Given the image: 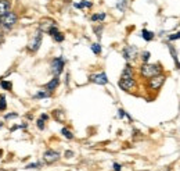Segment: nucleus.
Listing matches in <instances>:
<instances>
[{"label":"nucleus","instance_id":"nucleus-1","mask_svg":"<svg viewBox=\"0 0 180 171\" xmlns=\"http://www.w3.org/2000/svg\"><path fill=\"white\" fill-rule=\"evenodd\" d=\"M162 72V67L159 64H150V63H143L140 67V75L143 78L148 79L154 75H158Z\"/></svg>","mask_w":180,"mask_h":171},{"label":"nucleus","instance_id":"nucleus-2","mask_svg":"<svg viewBox=\"0 0 180 171\" xmlns=\"http://www.w3.org/2000/svg\"><path fill=\"white\" fill-rule=\"evenodd\" d=\"M18 22V14L15 11L10 10L7 14H4L2 17V28L4 31H11L14 28V25H17Z\"/></svg>","mask_w":180,"mask_h":171},{"label":"nucleus","instance_id":"nucleus-3","mask_svg":"<svg viewBox=\"0 0 180 171\" xmlns=\"http://www.w3.org/2000/svg\"><path fill=\"white\" fill-rule=\"evenodd\" d=\"M64 67H65V60H64L62 56L54 57L50 63V71L54 77H60L64 71Z\"/></svg>","mask_w":180,"mask_h":171},{"label":"nucleus","instance_id":"nucleus-4","mask_svg":"<svg viewBox=\"0 0 180 171\" xmlns=\"http://www.w3.org/2000/svg\"><path fill=\"white\" fill-rule=\"evenodd\" d=\"M166 79V75H163V74H158V75H154L148 78V82H147V88H148V91H159L161 88H162L163 82H165Z\"/></svg>","mask_w":180,"mask_h":171},{"label":"nucleus","instance_id":"nucleus-5","mask_svg":"<svg viewBox=\"0 0 180 171\" xmlns=\"http://www.w3.org/2000/svg\"><path fill=\"white\" fill-rule=\"evenodd\" d=\"M137 82L134 79V77H129V78H125V77H121V79L118 81V86L125 92H130L136 88Z\"/></svg>","mask_w":180,"mask_h":171},{"label":"nucleus","instance_id":"nucleus-6","mask_svg":"<svg viewBox=\"0 0 180 171\" xmlns=\"http://www.w3.org/2000/svg\"><path fill=\"white\" fill-rule=\"evenodd\" d=\"M42 39H43V32L40 29L36 32V35L33 36V39L31 40V43L28 45V50L32 51V53H35V51L39 50L40 45H42Z\"/></svg>","mask_w":180,"mask_h":171},{"label":"nucleus","instance_id":"nucleus-7","mask_svg":"<svg viewBox=\"0 0 180 171\" xmlns=\"http://www.w3.org/2000/svg\"><path fill=\"white\" fill-rule=\"evenodd\" d=\"M122 56L126 61H130L133 59H136L137 56V47L133 45H126V46L122 49Z\"/></svg>","mask_w":180,"mask_h":171},{"label":"nucleus","instance_id":"nucleus-8","mask_svg":"<svg viewBox=\"0 0 180 171\" xmlns=\"http://www.w3.org/2000/svg\"><path fill=\"white\" fill-rule=\"evenodd\" d=\"M60 157H61V154L57 150H54V149H47L43 153V161H44V163H47V164L56 163Z\"/></svg>","mask_w":180,"mask_h":171},{"label":"nucleus","instance_id":"nucleus-9","mask_svg":"<svg viewBox=\"0 0 180 171\" xmlns=\"http://www.w3.org/2000/svg\"><path fill=\"white\" fill-rule=\"evenodd\" d=\"M89 81L93 83H97V85H107L108 83V77L107 74L102 71V72H97V74H92L89 77Z\"/></svg>","mask_w":180,"mask_h":171},{"label":"nucleus","instance_id":"nucleus-10","mask_svg":"<svg viewBox=\"0 0 180 171\" xmlns=\"http://www.w3.org/2000/svg\"><path fill=\"white\" fill-rule=\"evenodd\" d=\"M58 85H60V78H58V77H53V78H51L46 85H44V91L54 92L57 88H58Z\"/></svg>","mask_w":180,"mask_h":171},{"label":"nucleus","instance_id":"nucleus-11","mask_svg":"<svg viewBox=\"0 0 180 171\" xmlns=\"http://www.w3.org/2000/svg\"><path fill=\"white\" fill-rule=\"evenodd\" d=\"M11 10V0H0V17Z\"/></svg>","mask_w":180,"mask_h":171},{"label":"nucleus","instance_id":"nucleus-12","mask_svg":"<svg viewBox=\"0 0 180 171\" xmlns=\"http://www.w3.org/2000/svg\"><path fill=\"white\" fill-rule=\"evenodd\" d=\"M168 47H169V51H170V56H172V59L175 60V63H176V67H178V68H180V61H179L178 51H176L175 46H173V45H170V43H168Z\"/></svg>","mask_w":180,"mask_h":171},{"label":"nucleus","instance_id":"nucleus-13","mask_svg":"<svg viewBox=\"0 0 180 171\" xmlns=\"http://www.w3.org/2000/svg\"><path fill=\"white\" fill-rule=\"evenodd\" d=\"M121 77H125V78H129V77H134V72H133V67H132L129 63H126V66H125L123 71H122Z\"/></svg>","mask_w":180,"mask_h":171},{"label":"nucleus","instance_id":"nucleus-14","mask_svg":"<svg viewBox=\"0 0 180 171\" xmlns=\"http://www.w3.org/2000/svg\"><path fill=\"white\" fill-rule=\"evenodd\" d=\"M140 36L143 38L146 42H151V40L154 39V36H155V34H154V32H151V31H148V29H143V31L140 32Z\"/></svg>","mask_w":180,"mask_h":171},{"label":"nucleus","instance_id":"nucleus-15","mask_svg":"<svg viewBox=\"0 0 180 171\" xmlns=\"http://www.w3.org/2000/svg\"><path fill=\"white\" fill-rule=\"evenodd\" d=\"M51 96V92H47V91H44V89H40V91H38L36 93L33 95V99L35 100H38V99H46V98H50Z\"/></svg>","mask_w":180,"mask_h":171},{"label":"nucleus","instance_id":"nucleus-16","mask_svg":"<svg viewBox=\"0 0 180 171\" xmlns=\"http://www.w3.org/2000/svg\"><path fill=\"white\" fill-rule=\"evenodd\" d=\"M107 18V14L105 13H96V14H93L92 17H90V20L93 22H102Z\"/></svg>","mask_w":180,"mask_h":171},{"label":"nucleus","instance_id":"nucleus-17","mask_svg":"<svg viewBox=\"0 0 180 171\" xmlns=\"http://www.w3.org/2000/svg\"><path fill=\"white\" fill-rule=\"evenodd\" d=\"M73 7H75V8H92L93 3L88 2V0H82L80 3H73Z\"/></svg>","mask_w":180,"mask_h":171},{"label":"nucleus","instance_id":"nucleus-18","mask_svg":"<svg viewBox=\"0 0 180 171\" xmlns=\"http://www.w3.org/2000/svg\"><path fill=\"white\" fill-rule=\"evenodd\" d=\"M53 117H54V120L58 121V122H62L64 120H65V115H64V111H62V110H58V109L53 111Z\"/></svg>","mask_w":180,"mask_h":171},{"label":"nucleus","instance_id":"nucleus-19","mask_svg":"<svg viewBox=\"0 0 180 171\" xmlns=\"http://www.w3.org/2000/svg\"><path fill=\"white\" fill-rule=\"evenodd\" d=\"M115 7H117L121 13H125V10L128 8V0H118Z\"/></svg>","mask_w":180,"mask_h":171},{"label":"nucleus","instance_id":"nucleus-20","mask_svg":"<svg viewBox=\"0 0 180 171\" xmlns=\"http://www.w3.org/2000/svg\"><path fill=\"white\" fill-rule=\"evenodd\" d=\"M0 86H2V89H4V91H12V82L10 81H6V79H0Z\"/></svg>","mask_w":180,"mask_h":171},{"label":"nucleus","instance_id":"nucleus-21","mask_svg":"<svg viewBox=\"0 0 180 171\" xmlns=\"http://www.w3.org/2000/svg\"><path fill=\"white\" fill-rule=\"evenodd\" d=\"M61 135H62L64 138H67V139H73V134L67 127H64L62 130H61Z\"/></svg>","mask_w":180,"mask_h":171},{"label":"nucleus","instance_id":"nucleus-22","mask_svg":"<svg viewBox=\"0 0 180 171\" xmlns=\"http://www.w3.org/2000/svg\"><path fill=\"white\" fill-rule=\"evenodd\" d=\"M51 38H53L54 42H57V43H61V42H62L64 39H65V36H64V34H62V32H60V31L57 32V34H54Z\"/></svg>","mask_w":180,"mask_h":171},{"label":"nucleus","instance_id":"nucleus-23","mask_svg":"<svg viewBox=\"0 0 180 171\" xmlns=\"http://www.w3.org/2000/svg\"><path fill=\"white\" fill-rule=\"evenodd\" d=\"M90 47H92V51L94 54H97V56H100V54H101V45L100 43H93Z\"/></svg>","mask_w":180,"mask_h":171},{"label":"nucleus","instance_id":"nucleus-24","mask_svg":"<svg viewBox=\"0 0 180 171\" xmlns=\"http://www.w3.org/2000/svg\"><path fill=\"white\" fill-rule=\"evenodd\" d=\"M141 61H143V63H148V60H150V57H151V53L148 50H144L143 53H141Z\"/></svg>","mask_w":180,"mask_h":171},{"label":"nucleus","instance_id":"nucleus-25","mask_svg":"<svg viewBox=\"0 0 180 171\" xmlns=\"http://www.w3.org/2000/svg\"><path fill=\"white\" fill-rule=\"evenodd\" d=\"M102 29H104V25H98V27H94V34H96V36L98 38V40L101 39V32Z\"/></svg>","mask_w":180,"mask_h":171},{"label":"nucleus","instance_id":"nucleus-26","mask_svg":"<svg viewBox=\"0 0 180 171\" xmlns=\"http://www.w3.org/2000/svg\"><path fill=\"white\" fill-rule=\"evenodd\" d=\"M42 161H36V163H31V164H27V167L25 168H29V170H32V168H40L42 167Z\"/></svg>","mask_w":180,"mask_h":171},{"label":"nucleus","instance_id":"nucleus-27","mask_svg":"<svg viewBox=\"0 0 180 171\" xmlns=\"http://www.w3.org/2000/svg\"><path fill=\"white\" fill-rule=\"evenodd\" d=\"M6 109H7V102H6L4 96H2L0 98V111H4Z\"/></svg>","mask_w":180,"mask_h":171},{"label":"nucleus","instance_id":"nucleus-28","mask_svg":"<svg viewBox=\"0 0 180 171\" xmlns=\"http://www.w3.org/2000/svg\"><path fill=\"white\" fill-rule=\"evenodd\" d=\"M46 32L50 35V36H53L54 34H57V32H58V28H57V25H51V27H50V28H49V29H47Z\"/></svg>","mask_w":180,"mask_h":171},{"label":"nucleus","instance_id":"nucleus-29","mask_svg":"<svg viewBox=\"0 0 180 171\" xmlns=\"http://www.w3.org/2000/svg\"><path fill=\"white\" fill-rule=\"evenodd\" d=\"M36 127L39 128L40 131H43V130H44V127H46V125H44V120H42V118H39V120L36 121Z\"/></svg>","mask_w":180,"mask_h":171},{"label":"nucleus","instance_id":"nucleus-30","mask_svg":"<svg viewBox=\"0 0 180 171\" xmlns=\"http://www.w3.org/2000/svg\"><path fill=\"white\" fill-rule=\"evenodd\" d=\"M168 39H169V40H178V39H180V32H176V34L169 35Z\"/></svg>","mask_w":180,"mask_h":171},{"label":"nucleus","instance_id":"nucleus-31","mask_svg":"<svg viewBox=\"0 0 180 171\" xmlns=\"http://www.w3.org/2000/svg\"><path fill=\"white\" fill-rule=\"evenodd\" d=\"M15 117H18V113H8V114H6L4 115V118L6 120H11V118H15Z\"/></svg>","mask_w":180,"mask_h":171},{"label":"nucleus","instance_id":"nucleus-32","mask_svg":"<svg viewBox=\"0 0 180 171\" xmlns=\"http://www.w3.org/2000/svg\"><path fill=\"white\" fill-rule=\"evenodd\" d=\"M125 115H126V111H125L123 109H119V110H118V117H119V118H123Z\"/></svg>","mask_w":180,"mask_h":171},{"label":"nucleus","instance_id":"nucleus-33","mask_svg":"<svg viewBox=\"0 0 180 171\" xmlns=\"http://www.w3.org/2000/svg\"><path fill=\"white\" fill-rule=\"evenodd\" d=\"M122 170V166L119 163H114V171H121Z\"/></svg>","mask_w":180,"mask_h":171},{"label":"nucleus","instance_id":"nucleus-34","mask_svg":"<svg viewBox=\"0 0 180 171\" xmlns=\"http://www.w3.org/2000/svg\"><path fill=\"white\" fill-rule=\"evenodd\" d=\"M3 42H4V32L0 31V45H3Z\"/></svg>","mask_w":180,"mask_h":171},{"label":"nucleus","instance_id":"nucleus-35","mask_svg":"<svg viewBox=\"0 0 180 171\" xmlns=\"http://www.w3.org/2000/svg\"><path fill=\"white\" fill-rule=\"evenodd\" d=\"M73 156V152L72 150H67L65 152V157H72Z\"/></svg>","mask_w":180,"mask_h":171},{"label":"nucleus","instance_id":"nucleus-36","mask_svg":"<svg viewBox=\"0 0 180 171\" xmlns=\"http://www.w3.org/2000/svg\"><path fill=\"white\" fill-rule=\"evenodd\" d=\"M40 118H42V120H44V121H47V120H49V115H47V114H40Z\"/></svg>","mask_w":180,"mask_h":171},{"label":"nucleus","instance_id":"nucleus-37","mask_svg":"<svg viewBox=\"0 0 180 171\" xmlns=\"http://www.w3.org/2000/svg\"><path fill=\"white\" fill-rule=\"evenodd\" d=\"M2 156H3V150L0 149V157H2Z\"/></svg>","mask_w":180,"mask_h":171},{"label":"nucleus","instance_id":"nucleus-38","mask_svg":"<svg viewBox=\"0 0 180 171\" xmlns=\"http://www.w3.org/2000/svg\"><path fill=\"white\" fill-rule=\"evenodd\" d=\"M0 28H2V17H0Z\"/></svg>","mask_w":180,"mask_h":171}]
</instances>
